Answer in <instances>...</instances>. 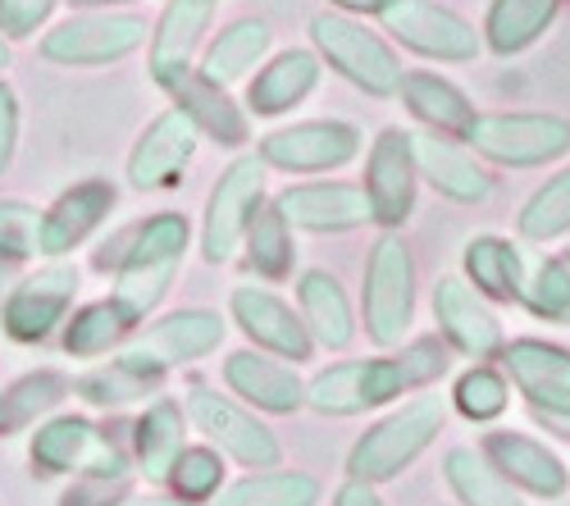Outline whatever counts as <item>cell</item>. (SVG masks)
<instances>
[{"mask_svg":"<svg viewBox=\"0 0 570 506\" xmlns=\"http://www.w3.org/2000/svg\"><path fill=\"white\" fill-rule=\"evenodd\" d=\"M397 91H402L406 110L420 123H430L434 132H443V137H470L474 119H480V115H474V106L465 101V91L452 87L439 73H406Z\"/></svg>","mask_w":570,"mask_h":506,"instance_id":"1f68e13d","label":"cell"},{"mask_svg":"<svg viewBox=\"0 0 570 506\" xmlns=\"http://www.w3.org/2000/svg\"><path fill=\"white\" fill-rule=\"evenodd\" d=\"M69 393H73V379L60 375V370H32V375L14 379V384L6 388V397H0V429H6V438H10V434H19V429L37 425L41 416H51V410H56Z\"/></svg>","mask_w":570,"mask_h":506,"instance_id":"d590c367","label":"cell"},{"mask_svg":"<svg viewBox=\"0 0 570 506\" xmlns=\"http://www.w3.org/2000/svg\"><path fill=\"white\" fill-rule=\"evenodd\" d=\"M224 384L243 406L265 410V416H297V410L306 406V384L297 375V365L265 356L256 347L233 351L224 360Z\"/></svg>","mask_w":570,"mask_h":506,"instance_id":"ac0fdd59","label":"cell"},{"mask_svg":"<svg viewBox=\"0 0 570 506\" xmlns=\"http://www.w3.org/2000/svg\"><path fill=\"white\" fill-rule=\"evenodd\" d=\"M215 0H169L156 32H151V78L174 91L187 73H197V51L210 32Z\"/></svg>","mask_w":570,"mask_h":506,"instance_id":"d6986e66","label":"cell"},{"mask_svg":"<svg viewBox=\"0 0 570 506\" xmlns=\"http://www.w3.org/2000/svg\"><path fill=\"white\" fill-rule=\"evenodd\" d=\"M147 19L137 14H110V10H87L41 37V56L65 69H97L128 60L137 46H147Z\"/></svg>","mask_w":570,"mask_h":506,"instance_id":"9c48e42d","label":"cell"},{"mask_svg":"<svg viewBox=\"0 0 570 506\" xmlns=\"http://www.w3.org/2000/svg\"><path fill=\"white\" fill-rule=\"evenodd\" d=\"M0 397H6V388H0ZM0 438H6V429H0Z\"/></svg>","mask_w":570,"mask_h":506,"instance_id":"11a10c76","label":"cell"},{"mask_svg":"<svg viewBox=\"0 0 570 506\" xmlns=\"http://www.w3.org/2000/svg\"><path fill=\"white\" fill-rule=\"evenodd\" d=\"M484 456L498 466V475L507 484H520V488H530L539 497H561L566 493V466L543 443H534L525 434H511V429L489 434L484 438Z\"/></svg>","mask_w":570,"mask_h":506,"instance_id":"f1b7e54d","label":"cell"},{"mask_svg":"<svg viewBox=\"0 0 570 506\" xmlns=\"http://www.w3.org/2000/svg\"><path fill=\"white\" fill-rule=\"evenodd\" d=\"M224 452H215L210 443H187L178 452V462L165 479V488L187 502V506H202V502H215L224 493Z\"/></svg>","mask_w":570,"mask_h":506,"instance_id":"ab89813d","label":"cell"},{"mask_svg":"<svg viewBox=\"0 0 570 506\" xmlns=\"http://www.w3.org/2000/svg\"><path fill=\"white\" fill-rule=\"evenodd\" d=\"M311 41H315V51L320 60L343 73L352 87L370 91V97H393V91L402 87V60L393 46L370 32L365 23L347 19V14H315L311 19Z\"/></svg>","mask_w":570,"mask_h":506,"instance_id":"8992f818","label":"cell"},{"mask_svg":"<svg viewBox=\"0 0 570 506\" xmlns=\"http://www.w3.org/2000/svg\"><path fill=\"white\" fill-rule=\"evenodd\" d=\"M28 462L32 475L41 479H97V484H119L132 475V452L119 443L106 425L87 420V416H51L41 420L28 438Z\"/></svg>","mask_w":570,"mask_h":506,"instance_id":"7a4b0ae2","label":"cell"},{"mask_svg":"<svg viewBox=\"0 0 570 506\" xmlns=\"http://www.w3.org/2000/svg\"><path fill=\"white\" fill-rule=\"evenodd\" d=\"M65 351L78 356V360H97V356H110V351H124V343L137 334V319L115 301H87L78 306L69 319H65Z\"/></svg>","mask_w":570,"mask_h":506,"instance_id":"4dcf8cb0","label":"cell"},{"mask_svg":"<svg viewBox=\"0 0 570 506\" xmlns=\"http://www.w3.org/2000/svg\"><path fill=\"white\" fill-rule=\"evenodd\" d=\"M228 315H233V325L243 329V338L256 351H265V356L293 360V365H302V360L315 356V343H311V334L302 325V315L288 301H283V297H274L269 288L237 284L228 292Z\"/></svg>","mask_w":570,"mask_h":506,"instance_id":"5bb4252c","label":"cell"},{"mask_svg":"<svg viewBox=\"0 0 570 506\" xmlns=\"http://www.w3.org/2000/svg\"><path fill=\"white\" fill-rule=\"evenodd\" d=\"M187 410L178 397H156L147 401V410L132 420L128 429V452H132V466L137 475H147L151 484H165L178 452L187 447Z\"/></svg>","mask_w":570,"mask_h":506,"instance_id":"603a6c76","label":"cell"},{"mask_svg":"<svg viewBox=\"0 0 570 506\" xmlns=\"http://www.w3.org/2000/svg\"><path fill=\"white\" fill-rule=\"evenodd\" d=\"M525 306L539 315V319H552V325H570V269L557 260H543L539 274L525 284Z\"/></svg>","mask_w":570,"mask_h":506,"instance_id":"ee69618b","label":"cell"},{"mask_svg":"<svg viewBox=\"0 0 570 506\" xmlns=\"http://www.w3.org/2000/svg\"><path fill=\"white\" fill-rule=\"evenodd\" d=\"M247 265L261 274V279H288L293 265H297V238H293V224L283 219V210L269 201L256 210L252 228H247Z\"/></svg>","mask_w":570,"mask_h":506,"instance_id":"74e56055","label":"cell"},{"mask_svg":"<svg viewBox=\"0 0 570 506\" xmlns=\"http://www.w3.org/2000/svg\"><path fill=\"white\" fill-rule=\"evenodd\" d=\"M443 420H448V406L434 393L402 401L393 416L370 425L352 443V452H347V479H361V484H389V479H397L402 470H411L420 456L430 452V443L443 434Z\"/></svg>","mask_w":570,"mask_h":506,"instance_id":"3957f363","label":"cell"},{"mask_svg":"<svg viewBox=\"0 0 570 506\" xmlns=\"http://www.w3.org/2000/svg\"><path fill=\"white\" fill-rule=\"evenodd\" d=\"M448 375V347L439 338H415L406 343L402 351H389V356H374L365 360L361 370V388H365V410L370 406H384V401H397L406 393H420Z\"/></svg>","mask_w":570,"mask_h":506,"instance_id":"44dd1931","label":"cell"},{"mask_svg":"<svg viewBox=\"0 0 570 506\" xmlns=\"http://www.w3.org/2000/svg\"><path fill=\"white\" fill-rule=\"evenodd\" d=\"M361 310H365V334L374 347H389V351L402 347L415 319V260L397 234H384L370 247Z\"/></svg>","mask_w":570,"mask_h":506,"instance_id":"5b68a950","label":"cell"},{"mask_svg":"<svg viewBox=\"0 0 570 506\" xmlns=\"http://www.w3.org/2000/svg\"><path fill=\"white\" fill-rule=\"evenodd\" d=\"M384 28L406 46V51L415 56H430V60H448V65H465L480 56V37H474V28L434 6V0H393V6L384 10Z\"/></svg>","mask_w":570,"mask_h":506,"instance_id":"2e32d148","label":"cell"},{"mask_svg":"<svg viewBox=\"0 0 570 506\" xmlns=\"http://www.w3.org/2000/svg\"><path fill=\"white\" fill-rule=\"evenodd\" d=\"M165 379L147 375L137 360H128L124 351H115V360L97 365V370H87L73 393L87 401V406H101V410H119V406H132V401H147L160 393Z\"/></svg>","mask_w":570,"mask_h":506,"instance_id":"e575fe53","label":"cell"},{"mask_svg":"<svg viewBox=\"0 0 570 506\" xmlns=\"http://www.w3.org/2000/svg\"><path fill=\"white\" fill-rule=\"evenodd\" d=\"M19 128H23V115H19V91L0 78V178L10 173L14 165V151H19Z\"/></svg>","mask_w":570,"mask_h":506,"instance_id":"7dc6e473","label":"cell"},{"mask_svg":"<svg viewBox=\"0 0 570 506\" xmlns=\"http://www.w3.org/2000/svg\"><path fill=\"white\" fill-rule=\"evenodd\" d=\"M106 506H187V502H178L174 493H119Z\"/></svg>","mask_w":570,"mask_h":506,"instance_id":"681fc988","label":"cell"},{"mask_svg":"<svg viewBox=\"0 0 570 506\" xmlns=\"http://www.w3.org/2000/svg\"><path fill=\"white\" fill-rule=\"evenodd\" d=\"M193 247V224L178 210H160L151 219H141L137 228L119 238V256H115V301L137 319H147L174 288L183 256Z\"/></svg>","mask_w":570,"mask_h":506,"instance_id":"6da1fadb","label":"cell"},{"mask_svg":"<svg viewBox=\"0 0 570 506\" xmlns=\"http://www.w3.org/2000/svg\"><path fill=\"white\" fill-rule=\"evenodd\" d=\"M411 147H415V169H420V178L430 182L434 192H443L448 201L474 206V201H484V197L493 192L489 169L474 165L470 151H461L456 142H439V132H424V137L411 132Z\"/></svg>","mask_w":570,"mask_h":506,"instance_id":"4316f807","label":"cell"},{"mask_svg":"<svg viewBox=\"0 0 570 506\" xmlns=\"http://www.w3.org/2000/svg\"><path fill=\"white\" fill-rule=\"evenodd\" d=\"M443 475H448L452 493L461 497V506H525L515 497V488L498 475V466L489 462V456L470 452V447H452L448 452Z\"/></svg>","mask_w":570,"mask_h":506,"instance_id":"8d00e7d4","label":"cell"},{"mask_svg":"<svg viewBox=\"0 0 570 506\" xmlns=\"http://www.w3.org/2000/svg\"><path fill=\"white\" fill-rule=\"evenodd\" d=\"M37 224H41L37 206H28L19 197H0V260L23 265L28 256H41L37 251Z\"/></svg>","mask_w":570,"mask_h":506,"instance_id":"f6af8a7d","label":"cell"},{"mask_svg":"<svg viewBox=\"0 0 570 506\" xmlns=\"http://www.w3.org/2000/svg\"><path fill=\"white\" fill-rule=\"evenodd\" d=\"M356 151H361V128L347 119L288 123V128L265 132L256 147L265 169H278V173H328L356 160Z\"/></svg>","mask_w":570,"mask_h":506,"instance_id":"8fae6325","label":"cell"},{"mask_svg":"<svg viewBox=\"0 0 570 506\" xmlns=\"http://www.w3.org/2000/svg\"><path fill=\"white\" fill-rule=\"evenodd\" d=\"M320 479L306 470H252L243 479L224 484V493L215 497V506H315L320 502Z\"/></svg>","mask_w":570,"mask_h":506,"instance_id":"d6a6232c","label":"cell"},{"mask_svg":"<svg viewBox=\"0 0 570 506\" xmlns=\"http://www.w3.org/2000/svg\"><path fill=\"white\" fill-rule=\"evenodd\" d=\"M197 142H202V132L193 128V119H187L178 106H169L165 115H156L147 128H141V137L132 142V151H128V188L132 192L174 188L178 173L193 165Z\"/></svg>","mask_w":570,"mask_h":506,"instance_id":"9a60e30c","label":"cell"},{"mask_svg":"<svg viewBox=\"0 0 570 506\" xmlns=\"http://www.w3.org/2000/svg\"><path fill=\"white\" fill-rule=\"evenodd\" d=\"M274 206L306 234H347V228H361L370 219L365 192L352 182H293L274 197Z\"/></svg>","mask_w":570,"mask_h":506,"instance_id":"7402d4cb","label":"cell"},{"mask_svg":"<svg viewBox=\"0 0 570 506\" xmlns=\"http://www.w3.org/2000/svg\"><path fill=\"white\" fill-rule=\"evenodd\" d=\"M78 269L65 265V260H51L10 288L6 306H0V329H6L10 343H23V347H37L46 343L56 329H65V319L73 315V301H78Z\"/></svg>","mask_w":570,"mask_h":506,"instance_id":"ba28073f","label":"cell"},{"mask_svg":"<svg viewBox=\"0 0 570 506\" xmlns=\"http://www.w3.org/2000/svg\"><path fill=\"white\" fill-rule=\"evenodd\" d=\"M465 142L498 165L530 169L570 151V123L561 115H480Z\"/></svg>","mask_w":570,"mask_h":506,"instance_id":"7c38bea8","label":"cell"},{"mask_svg":"<svg viewBox=\"0 0 570 506\" xmlns=\"http://www.w3.org/2000/svg\"><path fill=\"white\" fill-rule=\"evenodd\" d=\"M174 106H178L187 119H193V128H197L202 137H210L215 147L237 151V147L252 142V115H247V106H237V101L228 97V87H215V82H206L202 73H187V78L174 87Z\"/></svg>","mask_w":570,"mask_h":506,"instance_id":"d4e9b609","label":"cell"},{"mask_svg":"<svg viewBox=\"0 0 570 506\" xmlns=\"http://www.w3.org/2000/svg\"><path fill=\"white\" fill-rule=\"evenodd\" d=\"M338 10H347V14H384L393 0H334Z\"/></svg>","mask_w":570,"mask_h":506,"instance_id":"f907efd6","label":"cell"},{"mask_svg":"<svg viewBox=\"0 0 570 506\" xmlns=\"http://www.w3.org/2000/svg\"><path fill=\"white\" fill-rule=\"evenodd\" d=\"M557 14V0H493L489 6V46L498 56H515L552 23Z\"/></svg>","mask_w":570,"mask_h":506,"instance_id":"f35d334b","label":"cell"},{"mask_svg":"<svg viewBox=\"0 0 570 506\" xmlns=\"http://www.w3.org/2000/svg\"><path fill=\"white\" fill-rule=\"evenodd\" d=\"M297 306H302L297 315H302V325H306L315 347H328V351L352 347V338H356L352 301L328 269H306L302 274L297 279Z\"/></svg>","mask_w":570,"mask_h":506,"instance_id":"83f0119b","label":"cell"},{"mask_svg":"<svg viewBox=\"0 0 570 506\" xmlns=\"http://www.w3.org/2000/svg\"><path fill=\"white\" fill-rule=\"evenodd\" d=\"M507 370L520 384V393L534 401L543 425L570 429V351L525 338L507 347Z\"/></svg>","mask_w":570,"mask_h":506,"instance_id":"ffe728a7","label":"cell"},{"mask_svg":"<svg viewBox=\"0 0 570 506\" xmlns=\"http://www.w3.org/2000/svg\"><path fill=\"white\" fill-rule=\"evenodd\" d=\"M110 215H115V182L82 178V182H73L69 192H60L51 206L41 210L37 251L51 256V260H65L73 247H82L91 234H97Z\"/></svg>","mask_w":570,"mask_h":506,"instance_id":"e0dca14e","label":"cell"},{"mask_svg":"<svg viewBox=\"0 0 570 506\" xmlns=\"http://www.w3.org/2000/svg\"><path fill=\"white\" fill-rule=\"evenodd\" d=\"M434 319H439L443 338L456 351L474 356V360H489V356L502 351V325L484 310L480 292H474L470 284H461V279H439V288H434Z\"/></svg>","mask_w":570,"mask_h":506,"instance_id":"cb8c5ba5","label":"cell"},{"mask_svg":"<svg viewBox=\"0 0 570 506\" xmlns=\"http://www.w3.org/2000/svg\"><path fill=\"white\" fill-rule=\"evenodd\" d=\"M320 56L315 51H283L274 56L247 87V115L256 119H278L297 110L311 91L320 87Z\"/></svg>","mask_w":570,"mask_h":506,"instance_id":"484cf974","label":"cell"},{"mask_svg":"<svg viewBox=\"0 0 570 506\" xmlns=\"http://www.w3.org/2000/svg\"><path fill=\"white\" fill-rule=\"evenodd\" d=\"M183 410H187V425H193L215 452L233 456L237 466H247V470L283 466L278 434L237 397H224L210 384H193V388H187V397H183Z\"/></svg>","mask_w":570,"mask_h":506,"instance_id":"277c9868","label":"cell"},{"mask_svg":"<svg viewBox=\"0 0 570 506\" xmlns=\"http://www.w3.org/2000/svg\"><path fill=\"white\" fill-rule=\"evenodd\" d=\"M228 325L219 319V310H206V306H183L165 319H156L151 329H141L124 343V356L137 360L147 375L165 379L169 370H178V365H193L210 351H219Z\"/></svg>","mask_w":570,"mask_h":506,"instance_id":"30bf717a","label":"cell"},{"mask_svg":"<svg viewBox=\"0 0 570 506\" xmlns=\"http://www.w3.org/2000/svg\"><path fill=\"white\" fill-rule=\"evenodd\" d=\"M269 51V23L265 19H233L228 28L215 32V41L202 51L197 73L215 87H233L243 82Z\"/></svg>","mask_w":570,"mask_h":506,"instance_id":"f546056e","label":"cell"},{"mask_svg":"<svg viewBox=\"0 0 570 506\" xmlns=\"http://www.w3.org/2000/svg\"><path fill=\"white\" fill-rule=\"evenodd\" d=\"M456 410L465 420L474 425H484V420H498L502 410H507V384L498 370H489V365H474V370H465L456 379V393H452Z\"/></svg>","mask_w":570,"mask_h":506,"instance_id":"7bdbcfd3","label":"cell"},{"mask_svg":"<svg viewBox=\"0 0 570 506\" xmlns=\"http://www.w3.org/2000/svg\"><path fill=\"white\" fill-rule=\"evenodd\" d=\"M334 506H384V497H379L374 484H361V479H347L334 488Z\"/></svg>","mask_w":570,"mask_h":506,"instance_id":"c3c4849f","label":"cell"},{"mask_svg":"<svg viewBox=\"0 0 570 506\" xmlns=\"http://www.w3.org/2000/svg\"><path fill=\"white\" fill-rule=\"evenodd\" d=\"M415 147H411V132L402 128H384L374 137V147L365 156V206L370 219L384 228V234H397V228L411 219L415 210Z\"/></svg>","mask_w":570,"mask_h":506,"instance_id":"4fadbf2b","label":"cell"},{"mask_svg":"<svg viewBox=\"0 0 570 506\" xmlns=\"http://www.w3.org/2000/svg\"><path fill=\"white\" fill-rule=\"evenodd\" d=\"M265 173L269 169L261 156H237L219 173L202 210V260L206 265H228L233 251L243 247L256 210L265 206Z\"/></svg>","mask_w":570,"mask_h":506,"instance_id":"52a82bcc","label":"cell"},{"mask_svg":"<svg viewBox=\"0 0 570 506\" xmlns=\"http://www.w3.org/2000/svg\"><path fill=\"white\" fill-rule=\"evenodd\" d=\"M465 274L474 292H484L493 301H515L525 292V265H520V251L507 238H470L465 242Z\"/></svg>","mask_w":570,"mask_h":506,"instance_id":"836d02e7","label":"cell"},{"mask_svg":"<svg viewBox=\"0 0 570 506\" xmlns=\"http://www.w3.org/2000/svg\"><path fill=\"white\" fill-rule=\"evenodd\" d=\"M561 265H566V269H570V251H566V256H561Z\"/></svg>","mask_w":570,"mask_h":506,"instance_id":"db71d44e","label":"cell"},{"mask_svg":"<svg viewBox=\"0 0 570 506\" xmlns=\"http://www.w3.org/2000/svg\"><path fill=\"white\" fill-rule=\"evenodd\" d=\"M69 6H78V10H110V6H119V0H69Z\"/></svg>","mask_w":570,"mask_h":506,"instance_id":"816d5d0a","label":"cell"},{"mask_svg":"<svg viewBox=\"0 0 570 506\" xmlns=\"http://www.w3.org/2000/svg\"><path fill=\"white\" fill-rule=\"evenodd\" d=\"M361 370H365V360H338L328 370H320L306 384V406L320 410V416H361L365 410Z\"/></svg>","mask_w":570,"mask_h":506,"instance_id":"60d3db41","label":"cell"},{"mask_svg":"<svg viewBox=\"0 0 570 506\" xmlns=\"http://www.w3.org/2000/svg\"><path fill=\"white\" fill-rule=\"evenodd\" d=\"M6 65H10V41L0 37V73H6Z\"/></svg>","mask_w":570,"mask_h":506,"instance_id":"f5cc1de1","label":"cell"},{"mask_svg":"<svg viewBox=\"0 0 570 506\" xmlns=\"http://www.w3.org/2000/svg\"><path fill=\"white\" fill-rule=\"evenodd\" d=\"M566 228H570V169L548 178L543 188L525 201V210H520V234L534 238V242L561 238Z\"/></svg>","mask_w":570,"mask_h":506,"instance_id":"b9f144b4","label":"cell"},{"mask_svg":"<svg viewBox=\"0 0 570 506\" xmlns=\"http://www.w3.org/2000/svg\"><path fill=\"white\" fill-rule=\"evenodd\" d=\"M60 6V0H0V37H14V41H23V37H32L46 19H51V10Z\"/></svg>","mask_w":570,"mask_h":506,"instance_id":"bcb514c9","label":"cell"}]
</instances>
